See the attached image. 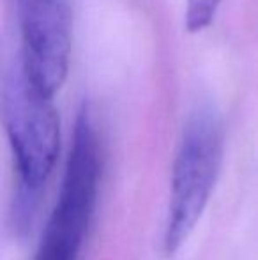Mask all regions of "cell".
Wrapping results in <instances>:
<instances>
[{
  "label": "cell",
  "mask_w": 258,
  "mask_h": 260,
  "mask_svg": "<svg viewBox=\"0 0 258 260\" xmlns=\"http://www.w3.org/2000/svg\"><path fill=\"white\" fill-rule=\"evenodd\" d=\"M2 117L18 177L11 223L16 232H23L30 226L41 191L55 168L60 127L53 94L35 82L21 53L4 75Z\"/></svg>",
  "instance_id": "6da1fadb"
},
{
  "label": "cell",
  "mask_w": 258,
  "mask_h": 260,
  "mask_svg": "<svg viewBox=\"0 0 258 260\" xmlns=\"http://www.w3.org/2000/svg\"><path fill=\"white\" fill-rule=\"evenodd\" d=\"M103 165L104 147L96 113L83 103L75 120L59 195L34 260H80L99 199Z\"/></svg>",
  "instance_id": "7a4b0ae2"
},
{
  "label": "cell",
  "mask_w": 258,
  "mask_h": 260,
  "mask_svg": "<svg viewBox=\"0 0 258 260\" xmlns=\"http://www.w3.org/2000/svg\"><path fill=\"white\" fill-rule=\"evenodd\" d=\"M223 120L214 106L200 105L188 115L172 167L163 250L172 255L198 225L223 163Z\"/></svg>",
  "instance_id": "3957f363"
},
{
  "label": "cell",
  "mask_w": 258,
  "mask_h": 260,
  "mask_svg": "<svg viewBox=\"0 0 258 260\" xmlns=\"http://www.w3.org/2000/svg\"><path fill=\"white\" fill-rule=\"evenodd\" d=\"M21 57L30 75L55 96L65 82L71 55V0H16Z\"/></svg>",
  "instance_id": "277c9868"
},
{
  "label": "cell",
  "mask_w": 258,
  "mask_h": 260,
  "mask_svg": "<svg viewBox=\"0 0 258 260\" xmlns=\"http://www.w3.org/2000/svg\"><path fill=\"white\" fill-rule=\"evenodd\" d=\"M223 0H186V28L188 32H202L210 25Z\"/></svg>",
  "instance_id": "5b68a950"
}]
</instances>
